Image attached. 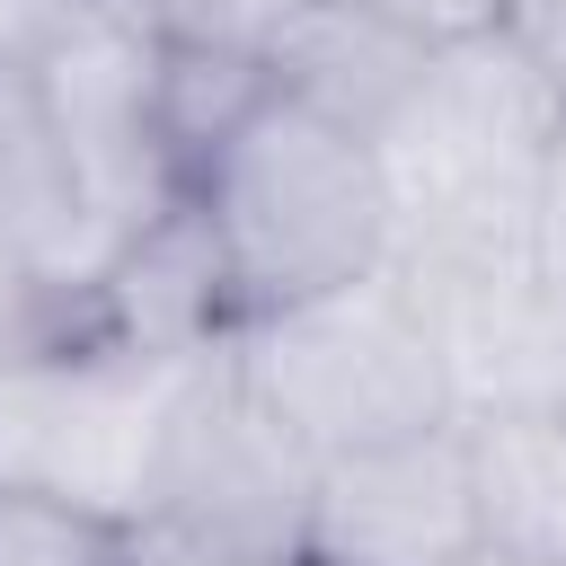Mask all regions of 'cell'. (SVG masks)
<instances>
[{
  "instance_id": "6",
  "label": "cell",
  "mask_w": 566,
  "mask_h": 566,
  "mask_svg": "<svg viewBox=\"0 0 566 566\" xmlns=\"http://www.w3.org/2000/svg\"><path fill=\"white\" fill-rule=\"evenodd\" d=\"M168 44L124 9V0H80L53 44L27 62L35 115L71 168V195L88 212L97 265L124 230H142L168 195H186V168L168 150Z\"/></svg>"
},
{
  "instance_id": "18",
  "label": "cell",
  "mask_w": 566,
  "mask_h": 566,
  "mask_svg": "<svg viewBox=\"0 0 566 566\" xmlns=\"http://www.w3.org/2000/svg\"><path fill=\"white\" fill-rule=\"evenodd\" d=\"M80 0H0V71H27Z\"/></svg>"
},
{
  "instance_id": "17",
  "label": "cell",
  "mask_w": 566,
  "mask_h": 566,
  "mask_svg": "<svg viewBox=\"0 0 566 566\" xmlns=\"http://www.w3.org/2000/svg\"><path fill=\"white\" fill-rule=\"evenodd\" d=\"M504 35L548 71V88L566 97V0H504Z\"/></svg>"
},
{
  "instance_id": "10",
  "label": "cell",
  "mask_w": 566,
  "mask_h": 566,
  "mask_svg": "<svg viewBox=\"0 0 566 566\" xmlns=\"http://www.w3.org/2000/svg\"><path fill=\"white\" fill-rule=\"evenodd\" d=\"M424 53H433V44L380 27V18H363V9H345V0H292L283 27L256 44V71H265L274 97H292V106L327 115L336 133L371 142V133L398 115V97L416 88Z\"/></svg>"
},
{
  "instance_id": "5",
  "label": "cell",
  "mask_w": 566,
  "mask_h": 566,
  "mask_svg": "<svg viewBox=\"0 0 566 566\" xmlns=\"http://www.w3.org/2000/svg\"><path fill=\"white\" fill-rule=\"evenodd\" d=\"M310 478H318V460L248 389V371L221 336V345L186 354L168 380L142 539L212 557V566H292L301 522H310Z\"/></svg>"
},
{
  "instance_id": "12",
  "label": "cell",
  "mask_w": 566,
  "mask_h": 566,
  "mask_svg": "<svg viewBox=\"0 0 566 566\" xmlns=\"http://www.w3.org/2000/svg\"><path fill=\"white\" fill-rule=\"evenodd\" d=\"M124 557H133V531L0 486V566H124Z\"/></svg>"
},
{
  "instance_id": "14",
  "label": "cell",
  "mask_w": 566,
  "mask_h": 566,
  "mask_svg": "<svg viewBox=\"0 0 566 566\" xmlns=\"http://www.w3.org/2000/svg\"><path fill=\"white\" fill-rule=\"evenodd\" d=\"M345 9H363L398 35H416V44H460V35L504 27V0H345Z\"/></svg>"
},
{
  "instance_id": "1",
  "label": "cell",
  "mask_w": 566,
  "mask_h": 566,
  "mask_svg": "<svg viewBox=\"0 0 566 566\" xmlns=\"http://www.w3.org/2000/svg\"><path fill=\"white\" fill-rule=\"evenodd\" d=\"M566 97L504 35L433 44L398 115L371 133L389 186V256L407 274H478L531 256V195Z\"/></svg>"
},
{
  "instance_id": "19",
  "label": "cell",
  "mask_w": 566,
  "mask_h": 566,
  "mask_svg": "<svg viewBox=\"0 0 566 566\" xmlns=\"http://www.w3.org/2000/svg\"><path fill=\"white\" fill-rule=\"evenodd\" d=\"M124 566H212V557H186V548H159V539H133Z\"/></svg>"
},
{
  "instance_id": "9",
  "label": "cell",
  "mask_w": 566,
  "mask_h": 566,
  "mask_svg": "<svg viewBox=\"0 0 566 566\" xmlns=\"http://www.w3.org/2000/svg\"><path fill=\"white\" fill-rule=\"evenodd\" d=\"M71 318L133 345V354H203L239 327L230 310V274H221V248L195 212V195H168L142 230H124L106 248V265L71 292Z\"/></svg>"
},
{
  "instance_id": "8",
  "label": "cell",
  "mask_w": 566,
  "mask_h": 566,
  "mask_svg": "<svg viewBox=\"0 0 566 566\" xmlns=\"http://www.w3.org/2000/svg\"><path fill=\"white\" fill-rule=\"evenodd\" d=\"M451 407H566V274L522 265H478V274H416Z\"/></svg>"
},
{
  "instance_id": "11",
  "label": "cell",
  "mask_w": 566,
  "mask_h": 566,
  "mask_svg": "<svg viewBox=\"0 0 566 566\" xmlns=\"http://www.w3.org/2000/svg\"><path fill=\"white\" fill-rule=\"evenodd\" d=\"M460 433L486 548L566 566V407H478Z\"/></svg>"
},
{
  "instance_id": "20",
  "label": "cell",
  "mask_w": 566,
  "mask_h": 566,
  "mask_svg": "<svg viewBox=\"0 0 566 566\" xmlns=\"http://www.w3.org/2000/svg\"><path fill=\"white\" fill-rule=\"evenodd\" d=\"M460 566H548V557H522V548H469Z\"/></svg>"
},
{
  "instance_id": "7",
  "label": "cell",
  "mask_w": 566,
  "mask_h": 566,
  "mask_svg": "<svg viewBox=\"0 0 566 566\" xmlns=\"http://www.w3.org/2000/svg\"><path fill=\"white\" fill-rule=\"evenodd\" d=\"M469 548H486V531L460 416L318 460L301 522L310 566H460Z\"/></svg>"
},
{
  "instance_id": "2",
  "label": "cell",
  "mask_w": 566,
  "mask_h": 566,
  "mask_svg": "<svg viewBox=\"0 0 566 566\" xmlns=\"http://www.w3.org/2000/svg\"><path fill=\"white\" fill-rule=\"evenodd\" d=\"M186 195L221 248L239 318L389 265V186L371 142L336 133L327 115L274 88H256L221 124V142L186 168Z\"/></svg>"
},
{
  "instance_id": "3",
  "label": "cell",
  "mask_w": 566,
  "mask_h": 566,
  "mask_svg": "<svg viewBox=\"0 0 566 566\" xmlns=\"http://www.w3.org/2000/svg\"><path fill=\"white\" fill-rule=\"evenodd\" d=\"M230 354L310 460L460 416L433 310H424V292L398 256L354 274V283H327L310 301H283L265 318H239Z\"/></svg>"
},
{
  "instance_id": "4",
  "label": "cell",
  "mask_w": 566,
  "mask_h": 566,
  "mask_svg": "<svg viewBox=\"0 0 566 566\" xmlns=\"http://www.w3.org/2000/svg\"><path fill=\"white\" fill-rule=\"evenodd\" d=\"M177 363L133 354V345H115L80 318H62L27 354H9L0 363V486L97 513V522L142 539Z\"/></svg>"
},
{
  "instance_id": "16",
  "label": "cell",
  "mask_w": 566,
  "mask_h": 566,
  "mask_svg": "<svg viewBox=\"0 0 566 566\" xmlns=\"http://www.w3.org/2000/svg\"><path fill=\"white\" fill-rule=\"evenodd\" d=\"M531 265H539V274H566V115H557V133H548L539 195H531Z\"/></svg>"
},
{
  "instance_id": "15",
  "label": "cell",
  "mask_w": 566,
  "mask_h": 566,
  "mask_svg": "<svg viewBox=\"0 0 566 566\" xmlns=\"http://www.w3.org/2000/svg\"><path fill=\"white\" fill-rule=\"evenodd\" d=\"M62 318H71V292H53L44 274H27L18 256H0V363L27 354L35 336H53Z\"/></svg>"
},
{
  "instance_id": "21",
  "label": "cell",
  "mask_w": 566,
  "mask_h": 566,
  "mask_svg": "<svg viewBox=\"0 0 566 566\" xmlns=\"http://www.w3.org/2000/svg\"><path fill=\"white\" fill-rule=\"evenodd\" d=\"M292 566H310V557H292Z\"/></svg>"
},
{
  "instance_id": "13",
  "label": "cell",
  "mask_w": 566,
  "mask_h": 566,
  "mask_svg": "<svg viewBox=\"0 0 566 566\" xmlns=\"http://www.w3.org/2000/svg\"><path fill=\"white\" fill-rule=\"evenodd\" d=\"M159 44H186V53H248L283 27L292 0H124Z\"/></svg>"
}]
</instances>
